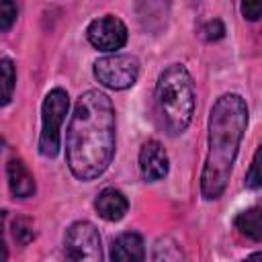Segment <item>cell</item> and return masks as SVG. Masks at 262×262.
Wrapping results in <instances>:
<instances>
[{
    "label": "cell",
    "mask_w": 262,
    "mask_h": 262,
    "mask_svg": "<svg viewBox=\"0 0 262 262\" xmlns=\"http://www.w3.org/2000/svg\"><path fill=\"white\" fill-rule=\"evenodd\" d=\"M115 154V108L100 90L84 92L66 133V160L78 180L98 178Z\"/></svg>",
    "instance_id": "obj_1"
},
{
    "label": "cell",
    "mask_w": 262,
    "mask_h": 262,
    "mask_svg": "<svg viewBox=\"0 0 262 262\" xmlns=\"http://www.w3.org/2000/svg\"><path fill=\"white\" fill-rule=\"evenodd\" d=\"M248 127V106L239 94L219 96L209 115V151L201 174V192L207 201L223 194Z\"/></svg>",
    "instance_id": "obj_2"
},
{
    "label": "cell",
    "mask_w": 262,
    "mask_h": 262,
    "mask_svg": "<svg viewBox=\"0 0 262 262\" xmlns=\"http://www.w3.org/2000/svg\"><path fill=\"white\" fill-rule=\"evenodd\" d=\"M156 98L166 129L172 135H180L194 113V84L182 63H172L160 74Z\"/></svg>",
    "instance_id": "obj_3"
},
{
    "label": "cell",
    "mask_w": 262,
    "mask_h": 262,
    "mask_svg": "<svg viewBox=\"0 0 262 262\" xmlns=\"http://www.w3.org/2000/svg\"><path fill=\"white\" fill-rule=\"evenodd\" d=\"M70 98L63 88H53L43 100V127L39 135V151L45 158H55L61 145V123L68 115Z\"/></svg>",
    "instance_id": "obj_4"
},
{
    "label": "cell",
    "mask_w": 262,
    "mask_h": 262,
    "mask_svg": "<svg viewBox=\"0 0 262 262\" xmlns=\"http://www.w3.org/2000/svg\"><path fill=\"white\" fill-rule=\"evenodd\" d=\"M94 76L102 86H106L111 90H125L137 82L139 61H137V57L127 55V53L106 55V57L96 59Z\"/></svg>",
    "instance_id": "obj_5"
},
{
    "label": "cell",
    "mask_w": 262,
    "mask_h": 262,
    "mask_svg": "<svg viewBox=\"0 0 262 262\" xmlns=\"http://www.w3.org/2000/svg\"><path fill=\"white\" fill-rule=\"evenodd\" d=\"M63 252L76 262H98L102 260V246L98 229L90 221H76L70 225L63 237Z\"/></svg>",
    "instance_id": "obj_6"
},
{
    "label": "cell",
    "mask_w": 262,
    "mask_h": 262,
    "mask_svg": "<svg viewBox=\"0 0 262 262\" xmlns=\"http://www.w3.org/2000/svg\"><path fill=\"white\" fill-rule=\"evenodd\" d=\"M86 37L92 47L100 51H117L127 43V27L117 16H100L86 29Z\"/></svg>",
    "instance_id": "obj_7"
},
{
    "label": "cell",
    "mask_w": 262,
    "mask_h": 262,
    "mask_svg": "<svg viewBox=\"0 0 262 262\" xmlns=\"http://www.w3.org/2000/svg\"><path fill=\"white\" fill-rule=\"evenodd\" d=\"M139 168H141V174L147 182L162 180L168 174V154H166V149L162 147L160 141L149 139L141 145Z\"/></svg>",
    "instance_id": "obj_8"
},
{
    "label": "cell",
    "mask_w": 262,
    "mask_h": 262,
    "mask_svg": "<svg viewBox=\"0 0 262 262\" xmlns=\"http://www.w3.org/2000/svg\"><path fill=\"white\" fill-rule=\"evenodd\" d=\"M137 18L149 33H160L170 16V0H135Z\"/></svg>",
    "instance_id": "obj_9"
},
{
    "label": "cell",
    "mask_w": 262,
    "mask_h": 262,
    "mask_svg": "<svg viewBox=\"0 0 262 262\" xmlns=\"http://www.w3.org/2000/svg\"><path fill=\"white\" fill-rule=\"evenodd\" d=\"M94 207H96V213L106 219V221H119L125 217L127 209H129V201L127 196L117 190V188H102L94 201Z\"/></svg>",
    "instance_id": "obj_10"
},
{
    "label": "cell",
    "mask_w": 262,
    "mask_h": 262,
    "mask_svg": "<svg viewBox=\"0 0 262 262\" xmlns=\"http://www.w3.org/2000/svg\"><path fill=\"white\" fill-rule=\"evenodd\" d=\"M145 258V248H143V237L135 231L121 233L115 237L111 246V260L117 262H137Z\"/></svg>",
    "instance_id": "obj_11"
},
{
    "label": "cell",
    "mask_w": 262,
    "mask_h": 262,
    "mask_svg": "<svg viewBox=\"0 0 262 262\" xmlns=\"http://www.w3.org/2000/svg\"><path fill=\"white\" fill-rule=\"evenodd\" d=\"M8 186L16 199H29L35 194V178L23 160H10L6 166Z\"/></svg>",
    "instance_id": "obj_12"
},
{
    "label": "cell",
    "mask_w": 262,
    "mask_h": 262,
    "mask_svg": "<svg viewBox=\"0 0 262 262\" xmlns=\"http://www.w3.org/2000/svg\"><path fill=\"white\" fill-rule=\"evenodd\" d=\"M233 223L242 235H246L254 242H262V203L252 205L246 211H242Z\"/></svg>",
    "instance_id": "obj_13"
},
{
    "label": "cell",
    "mask_w": 262,
    "mask_h": 262,
    "mask_svg": "<svg viewBox=\"0 0 262 262\" xmlns=\"http://www.w3.org/2000/svg\"><path fill=\"white\" fill-rule=\"evenodd\" d=\"M0 70H2V104H8L12 98V90H14V82H16V72H14V63L8 57H2L0 61Z\"/></svg>",
    "instance_id": "obj_14"
},
{
    "label": "cell",
    "mask_w": 262,
    "mask_h": 262,
    "mask_svg": "<svg viewBox=\"0 0 262 262\" xmlns=\"http://www.w3.org/2000/svg\"><path fill=\"white\" fill-rule=\"evenodd\" d=\"M12 237L16 244L27 246L33 237H35V229H33V221L27 217H16L12 221Z\"/></svg>",
    "instance_id": "obj_15"
},
{
    "label": "cell",
    "mask_w": 262,
    "mask_h": 262,
    "mask_svg": "<svg viewBox=\"0 0 262 262\" xmlns=\"http://www.w3.org/2000/svg\"><path fill=\"white\" fill-rule=\"evenodd\" d=\"M246 186L248 188H260L262 186V143L258 145V149L252 158L250 170L246 174Z\"/></svg>",
    "instance_id": "obj_16"
},
{
    "label": "cell",
    "mask_w": 262,
    "mask_h": 262,
    "mask_svg": "<svg viewBox=\"0 0 262 262\" xmlns=\"http://www.w3.org/2000/svg\"><path fill=\"white\" fill-rule=\"evenodd\" d=\"M16 4L14 0H0V31H8L16 20Z\"/></svg>",
    "instance_id": "obj_17"
},
{
    "label": "cell",
    "mask_w": 262,
    "mask_h": 262,
    "mask_svg": "<svg viewBox=\"0 0 262 262\" xmlns=\"http://www.w3.org/2000/svg\"><path fill=\"white\" fill-rule=\"evenodd\" d=\"M154 260H180L182 258V252H180V248L176 246V244H172V246H162V242L156 246V250H154V256H151Z\"/></svg>",
    "instance_id": "obj_18"
},
{
    "label": "cell",
    "mask_w": 262,
    "mask_h": 262,
    "mask_svg": "<svg viewBox=\"0 0 262 262\" xmlns=\"http://www.w3.org/2000/svg\"><path fill=\"white\" fill-rule=\"evenodd\" d=\"M242 14L248 20L262 18V0H242Z\"/></svg>",
    "instance_id": "obj_19"
},
{
    "label": "cell",
    "mask_w": 262,
    "mask_h": 262,
    "mask_svg": "<svg viewBox=\"0 0 262 262\" xmlns=\"http://www.w3.org/2000/svg\"><path fill=\"white\" fill-rule=\"evenodd\" d=\"M203 35L207 41H217L225 35V27L221 20H209L205 27H203Z\"/></svg>",
    "instance_id": "obj_20"
},
{
    "label": "cell",
    "mask_w": 262,
    "mask_h": 262,
    "mask_svg": "<svg viewBox=\"0 0 262 262\" xmlns=\"http://www.w3.org/2000/svg\"><path fill=\"white\" fill-rule=\"evenodd\" d=\"M250 258H258V260H262V252H258V254H252Z\"/></svg>",
    "instance_id": "obj_21"
}]
</instances>
